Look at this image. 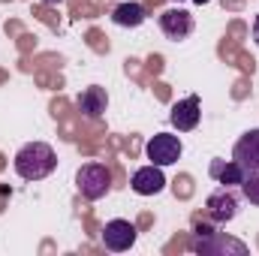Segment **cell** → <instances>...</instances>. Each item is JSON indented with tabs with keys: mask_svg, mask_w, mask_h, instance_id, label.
I'll list each match as a JSON object with an SVG mask.
<instances>
[{
	"mask_svg": "<svg viewBox=\"0 0 259 256\" xmlns=\"http://www.w3.org/2000/svg\"><path fill=\"white\" fill-rule=\"evenodd\" d=\"M136 238H139V232H136V226L130 223V220H109L106 223V229H103V244H106V250H112V253H124L130 250L133 244H136Z\"/></svg>",
	"mask_w": 259,
	"mask_h": 256,
	"instance_id": "cell-6",
	"label": "cell"
},
{
	"mask_svg": "<svg viewBox=\"0 0 259 256\" xmlns=\"http://www.w3.org/2000/svg\"><path fill=\"white\" fill-rule=\"evenodd\" d=\"M145 18H148V15H145V6L136 3V0L118 3V6L112 9V21H115L118 27H139Z\"/></svg>",
	"mask_w": 259,
	"mask_h": 256,
	"instance_id": "cell-13",
	"label": "cell"
},
{
	"mask_svg": "<svg viewBox=\"0 0 259 256\" xmlns=\"http://www.w3.org/2000/svg\"><path fill=\"white\" fill-rule=\"evenodd\" d=\"M241 193L250 205H259V175H244L241 181Z\"/></svg>",
	"mask_w": 259,
	"mask_h": 256,
	"instance_id": "cell-14",
	"label": "cell"
},
{
	"mask_svg": "<svg viewBox=\"0 0 259 256\" xmlns=\"http://www.w3.org/2000/svg\"><path fill=\"white\" fill-rule=\"evenodd\" d=\"M175 3H181V0H175Z\"/></svg>",
	"mask_w": 259,
	"mask_h": 256,
	"instance_id": "cell-19",
	"label": "cell"
},
{
	"mask_svg": "<svg viewBox=\"0 0 259 256\" xmlns=\"http://www.w3.org/2000/svg\"><path fill=\"white\" fill-rule=\"evenodd\" d=\"M232 160L244 169V175H259V130H247L235 142Z\"/></svg>",
	"mask_w": 259,
	"mask_h": 256,
	"instance_id": "cell-7",
	"label": "cell"
},
{
	"mask_svg": "<svg viewBox=\"0 0 259 256\" xmlns=\"http://www.w3.org/2000/svg\"><path fill=\"white\" fill-rule=\"evenodd\" d=\"M160 30L172 42H181V39H187L193 33V15L187 9H181V6H172V9H166L160 15Z\"/></svg>",
	"mask_w": 259,
	"mask_h": 256,
	"instance_id": "cell-8",
	"label": "cell"
},
{
	"mask_svg": "<svg viewBox=\"0 0 259 256\" xmlns=\"http://www.w3.org/2000/svg\"><path fill=\"white\" fill-rule=\"evenodd\" d=\"M42 3H61V0H42Z\"/></svg>",
	"mask_w": 259,
	"mask_h": 256,
	"instance_id": "cell-18",
	"label": "cell"
},
{
	"mask_svg": "<svg viewBox=\"0 0 259 256\" xmlns=\"http://www.w3.org/2000/svg\"><path fill=\"white\" fill-rule=\"evenodd\" d=\"M205 211L214 223H232L238 217V196L232 193V187H220L205 199Z\"/></svg>",
	"mask_w": 259,
	"mask_h": 256,
	"instance_id": "cell-5",
	"label": "cell"
},
{
	"mask_svg": "<svg viewBox=\"0 0 259 256\" xmlns=\"http://www.w3.org/2000/svg\"><path fill=\"white\" fill-rule=\"evenodd\" d=\"M130 187H133V193H139V196H157V193H163V190H166L163 166L148 163V166L136 169V172H133V178H130Z\"/></svg>",
	"mask_w": 259,
	"mask_h": 256,
	"instance_id": "cell-9",
	"label": "cell"
},
{
	"mask_svg": "<svg viewBox=\"0 0 259 256\" xmlns=\"http://www.w3.org/2000/svg\"><path fill=\"white\" fill-rule=\"evenodd\" d=\"M208 232H214V226H211V223H196V226H193V235H208Z\"/></svg>",
	"mask_w": 259,
	"mask_h": 256,
	"instance_id": "cell-15",
	"label": "cell"
},
{
	"mask_svg": "<svg viewBox=\"0 0 259 256\" xmlns=\"http://www.w3.org/2000/svg\"><path fill=\"white\" fill-rule=\"evenodd\" d=\"M253 42L259 46V15H256V21H253Z\"/></svg>",
	"mask_w": 259,
	"mask_h": 256,
	"instance_id": "cell-16",
	"label": "cell"
},
{
	"mask_svg": "<svg viewBox=\"0 0 259 256\" xmlns=\"http://www.w3.org/2000/svg\"><path fill=\"white\" fill-rule=\"evenodd\" d=\"M78 112L88 118V121H100L103 115H106V109H109V94L100 88V84H91V88H84L81 94H78Z\"/></svg>",
	"mask_w": 259,
	"mask_h": 256,
	"instance_id": "cell-11",
	"label": "cell"
},
{
	"mask_svg": "<svg viewBox=\"0 0 259 256\" xmlns=\"http://www.w3.org/2000/svg\"><path fill=\"white\" fill-rule=\"evenodd\" d=\"M193 3H199V6H205V3H208V0H193Z\"/></svg>",
	"mask_w": 259,
	"mask_h": 256,
	"instance_id": "cell-17",
	"label": "cell"
},
{
	"mask_svg": "<svg viewBox=\"0 0 259 256\" xmlns=\"http://www.w3.org/2000/svg\"><path fill=\"white\" fill-rule=\"evenodd\" d=\"M75 187H78V193H81L84 199H91V202L109 196V193H112V172H109V166H103V163H88V166H81V169L75 172Z\"/></svg>",
	"mask_w": 259,
	"mask_h": 256,
	"instance_id": "cell-2",
	"label": "cell"
},
{
	"mask_svg": "<svg viewBox=\"0 0 259 256\" xmlns=\"http://www.w3.org/2000/svg\"><path fill=\"white\" fill-rule=\"evenodd\" d=\"M190 250L202 256H226V253H235V256H244L247 253V244L226 235V232H208V235H193L190 238Z\"/></svg>",
	"mask_w": 259,
	"mask_h": 256,
	"instance_id": "cell-3",
	"label": "cell"
},
{
	"mask_svg": "<svg viewBox=\"0 0 259 256\" xmlns=\"http://www.w3.org/2000/svg\"><path fill=\"white\" fill-rule=\"evenodd\" d=\"M208 175H211L220 187H241V181H244V169H241L235 160H211Z\"/></svg>",
	"mask_w": 259,
	"mask_h": 256,
	"instance_id": "cell-12",
	"label": "cell"
},
{
	"mask_svg": "<svg viewBox=\"0 0 259 256\" xmlns=\"http://www.w3.org/2000/svg\"><path fill=\"white\" fill-rule=\"evenodd\" d=\"M181 154H184V142L181 136H172V133H157L145 145V157L154 166H172L181 160Z\"/></svg>",
	"mask_w": 259,
	"mask_h": 256,
	"instance_id": "cell-4",
	"label": "cell"
},
{
	"mask_svg": "<svg viewBox=\"0 0 259 256\" xmlns=\"http://www.w3.org/2000/svg\"><path fill=\"white\" fill-rule=\"evenodd\" d=\"M15 172L24 181H42L58 169V154L49 142H27L15 154Z\"/></svg>",
	"mask_w": 259,
	"mask_h": 256,
	"instance_id": "cell-1",
	"label": "cell"
},
{
	"mask_svg": "<svg viewBox=\"0 0 259 256\" xmlns=\"http://www.w3.org/2000/svg\"><path fill=\"white\" fill-rule=\"evenodd\" d=\"M199 118H202V103H199V97H184V100H178L175 106H172V112H169V121H172V127L178 130V133H190V130L199 127Z\"/></svg>",
	"mask_w": 259,
	"mask_h": 256,
	"instance_id": "cell-10",
	"label": "cell"
}]
</instances>
